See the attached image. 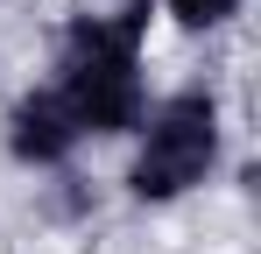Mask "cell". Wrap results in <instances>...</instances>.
<instances>
[{
	"mask_svg": "<svg viewBox=\"0 0 261 254\" xmlns=\"http://www.w3.org/2000/svg\"><path fill=\"white\" fill-rule=\"evenodd\" d=\"M78 120L64 113V99H57V85H29L14 106H7V156L21 169H64L78 156Z\"/></svg>",
	"mask_w": 261,
	"mask_h": 254,
	"instance_id": "cell-3",
	"label": "cell"
},
{
	"mask_svg": "<svg viewBox=\"0 0 261 254\" xmlns=\"http://www.w3.org/2000/svg\"><path fill=\"white\" fill-rule=\"evenodd\" d=\"M155 21V0H120V14H71L57 36V99L85 141H120L148 113V71L141 42Z\"/></svg>",
	"mask_w": 261,
	"mask_h": 254,
	"instance_id": "cell-1",
	"label": "cell"
},
{
	"mask_svg": "<svg viewBox=\"0 0 261 254\" xmlns=\"http://www.w3.org/2000/svg\"><path fill=\"white\" fill-rule=\"evenodd\" d=\"M219 156H226V113L205 85H184L170 99H155L141 127H134V156H127V198L141 205H176L198 184H212Z\"/></svg>",
	"mask_w": 261,
	"mask_h": 254,
	"instance_id": "cell-2",
	"label": "cell"
},
{
	"mask_svg": "<svg viewBox=\"0 0 261 254\" xmlns=\"http://www.w3.org/2000/svg\"><path fill=\"white\" fill-rule=\"evenodd\" d=\"M240 7L247 0H155V14H170L176 29H191V36H212L226 21H240Z\"/></svg>",
	"mask_w": 261,
	"mask_h": 254,
	"instance_id": "cell-4",
	"label": "cell"
}]
</instances>
